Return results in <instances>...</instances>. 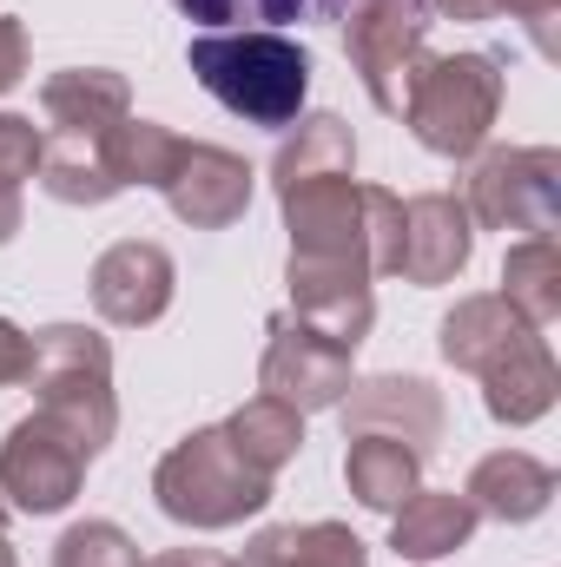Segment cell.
<instances>
[{"label": "cell", "mask_w": 561, "mask_h": 567, "mask_svg": "<svg viewBox=\"0 0 561 567\" xmlns=\"http://www.w3.org/2000/svg\"><path fill=\"white\" fill-rule=\"evenodd\" d=\"M40 158H47V133L20 113H0V185L20 192L27 178H40Z\"/></svg>", "instance_id": "obj_26"}, {"label": "cell", "mask_w": 561, "mask_h": 567, "mask_svg": "<svg viewBox=\"0 0 561 567\" xmlns=\"http://www.w3.org/2000/svg\"><path fill=\"white\" fill-rule=\"evenodd\" d=\"M185 66L245 126H290L304 113V93H310V53L290 33H272V27L198 33L185 47Z\"/></svg>", "instance_id": "obj_1"}, {"label": "cell", "mask_w": 561, "mask_h": 567, "mask_svg": "<svg viewBox=\"0 0 561 567\" xmlns=\"http://www.w3.org/2000/svg\"><path fill=\"white\" fill-rule=\"evenodd\" d=\"M238 567H370V548L344 522H284L252 535Z\"/></svg>", "instance_id": "obj_21"}, {"label": "cell", "mask_w": 561, "mask_h": 567, "mask_svg": "<svg viewBox=\"0 0 561 567\" xmlns=\"http://www.w3.org/2000/svg\"><path fill=\"white\" fill-rule=\"evenodd\" d=\"M272 482L278 475L252 468L225 429H192L152 468V495L178 528H238L272 502Z\"/></svg>", "instance_id": "obj_2"}, {"label": "cell", "mask_w": 561, "mask_h": 567, "mask_svg": "<svg viewBox=\"0 0 561 567\" xmlns=\"http://www.w3.org/2000/svg\"><path fill=\"white\" fill-rule=\"evenodd\" d=\"M555 390H561V377H555V357H549V337H542V330L522 337L509 357H496V363L482 370V410L509 429L549 416V410H555Z\"/></svg>", "instance_id": "obj_14"}, {"label": "cell", "mask_w": 561, "mask_h": 567, "mask_svg": "<svg viewBox=\"0 0 561 567\" xmlns=\"http://www.w3.org/2000/svg\"><path fill=\"white\" fill-rule=\"evenodd\" d=\"M33 410L47 423H60L86 455H100L120 429V403H113V350L100 330L86 323H47L33 337Z\"/></svg>", "instance_id": "obj_3"}, {"label": "cell", "mask_w": 561, "mask_h": 567, "mask_svg": "<svg viewBox=\"0 0 561 567\" xmlns=\"http://www.w3.org/2000/svg\"><path fill=\"white\" fill-rule=\"evenodd\" d=\"M496 113H502V73H496V60L489 53H442V60H422L417 66L397 120L417 133L422 152L469 158V152H482Z\"/></svg>", "instance_id": "obj_4"}, {"label": "cell", "mask_w": 561, "mask_h": 567, "mask_svg": "<svg viewBox=\"0 0 561 567\" xmlns=\"http://www.w3.org/2000/svg\"><path fill=\"white\" fill-rule=\"evenodd\" d=\"M53 567H145L120 522H73L53 548Z\"/></svg>", "instance_id": "obj_25"}, {"label": "cell", "mask_w": 561, "mask_h": 567, "mask_svg": "<svg viewBox=\"0 0 561 567\" xmlns=\"http://www.w3.org/2000/svg\"><path fill=\"white\" fill-rule=\"evenodd\" d=\"M86 462H93V455H86L67 429L47 423V416L33 410L27 423H13L7 442H0V495H7L20 515H60V508L80 495Z\"/></svg>", "instance_id": "obj_7"}, {"label": "cell", "mask_w": 561, "mask_h": 567, "mask_svg": "<svg viewBox=\"0 0 561 567\" xmlns=\"http://www.w3.org/2000/svg\"><path fill=\"white\" fill-rule=\"evenodd\" d=\"M417 7L442 20H496V0H417Z\"/></svg>", "instance_id": "obj_30"}, {"label": "cell", "mask_w": 561, "mask_h": 567, "mask_svg": "<svg viewBox=\"0 0 561 567\" xmlns=\"http://www.w3.org/2000/svg\"><path fill=\"white\" fill-rule=\"evenodd\" d=\"M252 185H258V172H252L238 152L205 145V140H178L172 145V158H165L159 198H165L172 218H185L192 231H225V225L245 218Z\"/></svg>", "instance_id": "obj_8"}, {"label": "cell", "mask_w": 561, "mask_h": 567, "mask_svg": "<svg viewBox=\"0 0 561 567\" xmlns=\"http://www.w3.org/2000/svg\"><path fill=\"white\" fill-rule=\"evenodd\" d=\"M496 13H516V20L529 27V40H536L542 53H555V13H561V0H496Z\"/></svg>", "instance_id": "obj_27"}, {"label": "cell", "mask_w": 561, "mask_h": 567, "mask_svg": "<svg viewBox=\"0 0 561 567\" xmlns=\"http://www.w3.org/2000/svg\"><path fill=\"white\" fill-rule=\"evenodd\" d=\"M502 303L522 323H536V330H549L561 317V245L555 238L509 245V258H502Z\"/></svg>", "instance_id": "obj_22"}, {"label": "cell", "mask_w": 561, "mask_h": 567, "mask_svg": "<svg viewBox=\"0 0 561 567\" xmlns=\"http://www.w3.org/2000/svg\"><path fill=\"white\" fill-rule=\"evenodd\" d=\"M27 370H33V337L0 317V383H27Z\"/></svg>", "instance_id": "obj_29"}, {"label": "cell", "mask_w": 561, "mask_h": 567, "mask_svg": "<svg viewBox=\"0 0 561 567\" xmlns=\"http://www.w3.org/2000/svg\"><path fill=\"white\" fill-rule=\"evenodd\" d=\"M476 522H482V515L469 508V495H456V488H417V495L390 515V548H397L404 561H442V555L469 548Z\"/></svg>", "instance_id": "obj_17"}, {"label": "cell", "mask_w": 561, "mask_h": 567, "mask_svg": "<svg viewBox=\"0 0 561 567\" xmlns=\"http://www.w3.org/2000/svg\"><path fill=\"white\" fill-rule=\"evenodd\" d=\"M172 251L165 245H152V238H120V245H106L100 258H93V310L106 317V323H120V330H145V323H159L165 310H172Z\"/></svg>", "instance_id": "obj_10"}, {"label": "cell", "mask_w": 561, "mask_h": 567, "mask_svg": "<svg viewBox=\"0 0 561 567\" xmlns=\"http://www.w3.org/2000/svg\"><path fill=\"white\" fill-rule=\"evenodd\" d=\"M20 80H27V27L0 13V93H13Z\"/></svg>", "instance_id": "obj_28"}, {"label": "cell", "mask_w": 561, "mask_h": 567, "mask_svg": "<svg viewBox=\"0 0 561 567\" xmlns=\"http://www.w3.org/2000/svg\"><path fill=\"white\" fill-rule=\"evenodd\" d=\"M469 508L489 515V522H536L549 502H555V468L536 462L529 449H496L469 468Z\"/></svg>", "instance_id": "obj_15"}, {"label": "cell", "mask_w": 561, "mask_h": 567, "mask_svg": "<svg viewBox=\"0 0 561 567\" xmlns=\"http://www.w3.org/2000/svg\"><path fill=\"white\" fill-rule=\"evenodd\" d=\"M350 357H357V350L317 337L310 323H297V317H272V343H265L258 383H265V396L290 403L297 416H310V410H337L344 390L357 383Z\"/></svg>", "instance_id": "obj_9"}, {"label": "cell", "mask_w": 561, "mask_h": 567, "mask_svg": "<svg viewBox=\"0 0 561 567\" xmlns=\"http://www.w3.org/2000/svg\"><path fill=\"white\" fill-rule=\"evenodd\" d=\"M344 53L364 80L370 106L397 120L417 66L429 60V13L417 0H357L344 13Z\"/></svg>", "instance_id": "obj_6"}, {"label": "cell", "mask_w": 561, "mask_h": 567, "mask_svg": "<svg viewBox=\"0 0 561 567\" xmlns=\"http://www.w3.org/2000/svg\"><path fill=\"white\" fill-rule=\"evenodd\" d=\"M0 522H7V502H0Z\"/></svg>", "instance_id": "obj_34"}, {"label": "cell", "mask_w": 561, "mask_h": 567, "mask_svg": "<svg viewBox=\"0 0 561 567\" xmlns=\"http://www.w3.org/2000/svg\"><path fill=\"white\" fill-rule=\"evenodd\" d=\"M350 7H357V0H310V13H324V20H344Z\"/></svg>", "instance_id": "obj_33"}, {"label": "cell", "mask_w": 561, "mask_h": 567, "mask_svg": "<svg viewBox=\"0 0 561 567\" xmlns=\"http://www.w3.org/2000/svg\"><path fill=\"white\" fill-rule=\"evenodd\" d=\"M297 133L278 145L272 158V185L297 192V185H317V178H357V140L337 113H310V120H290Z\"/></svg>", "instance_id": "obj_20"}, {"label": "cell", "mask_w": 561, "mask_h": 567, "mask_svg": "<svg viewBox=\"0 0 561 567\" xmlns=\"http://www.w3.org/2000/svg\"><path fill=\"white\" fill-rule=\"evenodd\" d=\"M290 317L310 323L317 337L357 350L377 323V297H370V271L364 265H344V258H290Z\"/></svg>", "instance_id": "obj_11"}, {"label": "cell", "mask_w": 561, "mask_h": 567, "mask_svg": "<svg viewBox=\"0 0 561 567\" xmlns=\"http://www.w3.org/2000/svg\"><path fill=\"white\" fill-rule=\"evenodd\" d=\"M40 113L53 133H113L133 113V86L106 66H73L40 86Z\"/></svg>", "instance_id": "obj_16"}, {"label": "cell", "mask_w": 561, "mask_h": 567, "mask_svg": "<svg viewBox=\"0 0 561 567\" xmlns=\"http://www.w3.org/2000/svg\"><path fill=\"white\" fill-rule=\"evenodd\" d=\"M185 20H198L205 33H232V27H272L278 33L284 20H304L310 0H172Z\"/></svg>", "instance_id": "obj_24"}, {"label": "cell", "mask_w": 561, "mask_h": 567, "mask_svg": "<svg viewBox=\"0 0 561 567\" xmlns=\"http://www.w3.org/2000/svg\"><path fill=\"white\" fill-rule=\"evenodd\" d=\"M469 225L489 231H529V238H555L561 218V152L555 145H502L482 152L469 172V198H462Z\"/></svg>", "instance_id": "obj_5"}, {"label": "cell", "mask_w": 561, "mask_h": 567, "mask_svg": "<svg viewBox=\"0 0 561 567\" xmlns=\"http://www.w3.org/2000/svg\"><path fill=\"white\" fill-rule=\"evenodd\" d=\"M522 337H536V323H522L502 297H462L449 317H442V330H436V343H442V363H456V370H469V377H482L496 357H509Z\"/></svg>", "instance_id": "obj_18"}, {"label": "cell", "mask_w": 561, "mask_h": 567, "mask_svg": "<svg viewBox=\"0 0 561 567\" xmlns=\"http://www.w3.org/2000/svg\"><path fill=\"white\" fill-rule=\"evenodd\" d=\"M469 251H476V231H469V212H462L456 192H417V198H404V231H397L390 278L436 290V284H449L469 265Z\"/></svg>", "instance_id": "obj_12"}, {"label": "cell", "mask_w": 561, "mask_h": 567, "mask_svg": "<svg viewBox=\"0 0 561 567\" xmlns=\"http://www.w3.org/2000/svg\"><path fill=\"white\" fill-rule=\"evenodd\" d=\"M218 429H225L232 449H238L252 468H265V475H278L284 462L304 449V416H297L290 403H278V396H252L245 410H232Z\"/></svg>", "instance_id": "obj_23"}, {"label": "cell", "mask_w": 561, "mask_h": 567, "mask_svg": "<svg viewBox=\"0 0 561 567\" xmlns=\"http://www.w3.org/2000/svg\"><path fill=\"white\" fill-rule=\"evenodd\" d=\"M337 410H344V435H397L417 455H429L449 429L442 396L422 377H357Z\"/></svg>", "instance_id": "obj_13"}, {"label": "cell", "mask_w": 561, "mask_h": 567, "mask_svg": "<svg viewBox=\"0 0 561 567\" xmlns=\"http://www.w3.org/2000/svg\"><path fill=\"white\" fill-rule=\"evenodd\" d=\"M344 482H350V495H357L364 508L397 515V508L422 488V455L410 442H397V435H350V449H344Z\"/></svg>", "instance_id": "obj_19"}, {"label": "cell", "mask_w": 561, "mask_h": 567, "mask_svg": "<svg viewBox=\"0 0 561 567\" xmlns=\"http://www.w3.org/2000/svg\"><path fill=\"white\" fill-rule=\"evenodd\" d=\"M13 231H20V192H7V185H0V245H7Z\"/></svg>", "instance_id": "obj_32"}, {"label": "cell", "mask_w": 561, "mask_h": 567, "mask_svg": "<svg viewBox=\"0 0 561 567\" xmlns=\"http://www.w3.org/2000/svg\"><path fill=\"white\" fill-rule=\"evenodd\" d=\"M145 567H238V561H225L212 548H165V555H152Z\"/></svg>", "instance_id": "obj_31"}]
</instances>
